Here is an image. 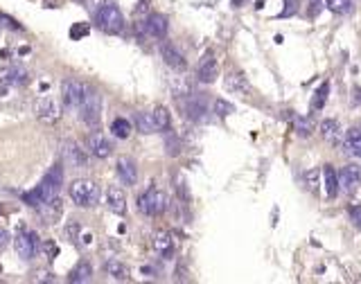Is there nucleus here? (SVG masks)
<instances>
[{
  "label": "nucleus",
  "instance_id": "nucleus-19",
  "mask_svg": "<svg viewBox=\"0 0 361 284\" xmlns=\"http://www.w3.org/2000/svg\"><path fill=\"white\" fill-rule=\"evenodd\" d=\"M106 203H108V210L115 212V214H124L127 212V196H124V192L117 185H111L106 190Z\"/></svg>",
  "mask_w": 361,
  "mask_h": 284
},
{
  "label": "nucleus",
  "instance_id": "nucleus-42",
  "mask_svg": "<svg viewBox=\"0 0 361 284\" xmlns=\"http://www.w3.org/2000/svg\"><path fill=\"white\" fill-rule=\"evenodd\" d=\"M7 244H9V232H7L5 228H0V250L5 248Z\"/></svg>",
  "mask_w": 361,
  "mask_h": 284
},
{
  "label": "nucleus",
  "instance_id": "nucleus-12",
  "mask_svg": "<svg viewBox=\"0 0 361 284\" xmlns=\"http://www.w3.org/2000/svg\"><path fill=\"white\" fill-rule=\"evenodd\" d=\"M88 149H90V153H93L95 158H99V160H104V158H108L113 153V147H111V142H108V138L104 136L102 131H97V129L88 136Z\"/></svg>",
  "mask_w": 361,
  "mask_h": 284
},
{
  "label": "nucleus",
  "instance_id": "nucleus-17",
  "mask_svg": "<svg viewBox=\"0 0 361 284\" xmlns=\"http://www.w3.org/2000/svg\"><path fill=\"white\" fill-rule=\"evenodd\" d=\"M226 90L237 93V95H249L251 93V83H249V79H246V74L239 72V70L228 72L226 74Z\"/></svg>",
  "mask_w": 361,
  "mask_h": 284
},
{
  "label": "nucleus",
  "instance_id": "nucleus-23",
  "mask_svg": "<svg viewBox=\"0 0 361 284\" xmlns=\"http://www.w3.org/2000/svg\"><path fill=\"white\" fill-rule=\"evenodd\" d=\"M321 136L325 138L330 144L337 147L339 142H341V138H343V131H341V127H339L337 120H323L321 122Z\"/></svg>",
  "mask_w": 361,
  "mask_h": 284
},
{
  "label": "nucleus",
  "instance_id": "nucleus-25",
  "mask_svg": "<svg viewBox=\"0 0 361 284\" xmlns=\"http://www.w3.org/2000/svg\"><path fill=\"white\" fill-rule=\"evenodd\" d=\"M90 275H93V266L88 264V262H79V264L68 273V282H73V284L88 282V280H90Z\"/></svg>",
  "mask_w": 361,
  "mask_h": 284
},
{
  "label": "nucleus",
  "instance_id": "nucleus-20",
  "mask_svg": "<svg viewBox=\"0 0 361 284\" xmlns=\"http://www.w3.org/2000/svg\"><path fill=\"white\" fill-rule=\"evenodd\" d=\"M346 151H352L357 158H361V127H352L343 133L341 142H339Z\"/></svg>",
  "mask_w": 361,
  "mask_h": 284
},
{
  "label": "nucleus",
  "instance_id": "nucleus-8",
  "mask_svg": "<svg viewBox=\"0 0 361 284\" xmlns=\"http://www.w3.org/2000/svg\"><path fill=\"white\" fill-rule=\"evenodd\" d=\"M34 113L36 118L45 124H57L59 118H61V111H59L57 102L52 97H48V95H43V97H39L34 102Z\"/></svg>",
  "mask_w": 361,
  "mask_h": 284
},
{
  "label": "nucleus",
  "instance_id": "nucleus-7",
  "mask_svg": "<svg viewBox=\"0 0 361 284\" xmlns=\"http://www.w3.org/2000/svg\"><path fill=\"white\" fill-rule=\"evenodd\" d=\"M61 158H64V165L70 167V169H84V167H88V158L86 153L79 149L77 142L73 140H66L64 144H61Z\"/></svg>",
  "mask_w": 361,
  "mask_h": 284
},
{
  "label": "nucleus",
  "instance_id": "nucleus-5",
  "mask_svg": "<svg viewBox=\"0 0 361 284\" xmlns=\"http://www.w3.org/2000/svg\"><path fill=\"white\" fill-rule=\"evenodd\" d=\"M16 246V253H18L20 260H34L39 255V248H41V239L34 230H23L14 241Z\"/></svg>",
  "mask_w": 361,
  "mask_h": 284
},
{
  "label": "nucleus",
  "instance_id": "nucleus-24",
  "mask_svg": "<svg viewBox=\"0 0 361 284\" xmlns=\"http://www.w3.org/2000/svg\"><path fill=\"white\" fill-rule=\"evenodd\" d=\"M106 273L111 280H117V282H127L129 280V269L124 262L120 260H108L106 262Z\"/></svg>",
  "mask_w": 361,
  "mask_h": 284
},
{
  "label": "nucleus",
  "instance_id": "nucleus-29",
  "mask_svg": "<svg viewBox=\"0 0 361 284\" xmlns=\"http://www.w3.org/2000/svg\"><path fill=\"white\" fill-rule=\"evenodd\" d=\"M111 131L115 138H120V140H127L129 136H131V122L124 118H115L111 124Z\"/></svg>",
  "mask_w": 361,
  "mask_h": 284
},
{
  "label": "nucleus",
  "instance_id": "nucleus-30",
  "mask_svg": "<svg viewBox=\"0 0 361 284\" xmlns=\"http://www.w3.org/2000/svg\"><path fill=\"white\" fill-rule=\"evenodd\" d=\"M323 5L332 11V14H350L355 2L352 0H325Z\"/></svg>",
  "mask_w": 361,
  "mask_h": 284
},
{
  "label": "nucleus",
  "instance_id": "nucleus-36",
  "mask_svg": "<svg viewBox=\"0 0 361 284\" xmlns=\"http://www.w3.org/2000/svg\"><path fill=\"white\" fill-rule=\"evenodd\" d=\"M0 23H2V27H7V30H16V32H23V25L16 23L14 18H9L7 14H0Z\"/></svg>",
  "mask_w": 361,
  "mask_h": 284
},
{
  "label": "nucleus",
  "instance_id": "nucleus-9",
  "mask_svg": "<svg viewBox=\"0 0 361 284\" xmlns=\"http://www.w3.org/2000/svg\"><path fill=\"white\" fill-rule=\"evenodd\" d=\"M61 185H64V165L50 167L48 174H45L43 181H41V187H43L45 196H48V201H54V199H57Z\"/></svg>",
  "mask_w": 361,
  "mask_h": 284
},
{
  "label": "nucleus",
  "instance_id": "nucleus-28",
  "mask_svg": "<svg viewBox=\"0 0 361 284\" xmlns=\"http://www.w3.org/2000/svg\"><path fill=\"white\" fill-rule=\"evenodd\" d=\"M327 95H330V81L325 79V81L316 88V93H314V97H312V111H321V108H325Z\"/></svg>",
  "mask_w": 361,
  "mask_h": 284
},
{
  "label": "nucleus",
  "instance_id": "nucleus-33",
  "mask_svg": "<svg viewBox=\"0 0 361 284\" xmlns=\"http://www.w3.org/2000/svg\"><path fill=\"white\" fill-rule=\"evenodd\" d=\"M215 113L219 115V118H226V115L235 113V106L230 102H226V99H217L215 102Z\"/></svg>",
  "mask_w": 361,
  "mask_h": 284
},
{
  "label": "nucleus",
  "instance_id": "nucleus-6",
  "mask_svg": "<svg viewBox=\"0 0 361 284\" xmlns=\"http://www.w3.org/2000/svg\"><path fill=\"white\" fill-rule=\"evenodd\" d=\"M84 93H86V83L79 79H66L61 83V102L68 108H77L84 99Z\"/></svg>",
  "mask_w": 361,
  "mask_h": 284
},
{
  "label": "nucleus",
  "instance_id": "nucleus-10",
  "mask_svg": "<svg viewBox=\"0 0 361 284\" xmlns=\"http://www.w3.org/2000/svg\"><path fill=\"white\" fill-rule=\"evenodd\" d=\"M115 174H117V178H120V183H122V185H127V187L136 185V183H138V165H136V160H133V158H129V156H120V158H117V162H115Z\"/></svg>",
  "mask_w": 361,
  "mask_h": 284
},
{
  "label": "nucleus",
  "instance_id": "nucleus-41",
  "mask_svg": "<svg viewBox=\"0 0 361 284\" xmlns=\"http://www.w3.org/2000/svg\"><path fill=\"white\" fill-rule=\"evenodd\" d=\"M136 14L138 16H147V14H149V0H140V2H138Z\"/></svg>",
  "mask_w": 361,
  "mask_h": 284
},
{
  "label": "nucleus",
  "instance_id": "nucleus-15",
  "mask_svg": "<svg viewBox=\"0 0 361 284\" xmlns=\"http://www.w3.org/2000/svg\"><path fill=\"white\" fill-rule=\"evenodd\" d=\"M145 30L152 39H165L167 32H170V23H167V18L163 14L149 11V14H147V20H145Z\"/></svg>",
  "mask_w": 361,
  "mask_h": 284
},
{
  "label": "nucleus",
  "instance_id": "nucleus-3",
  "mask_svg": "<svg viewBox=\"0 0 361 284\" xmlns=\"http://www.w3.org/2000/svg\"><path fill=\"white\" fill-rule=\"evenodd\" d=\"M95 23L106 34H120L124 30V16L113 2H106V5L99 7L97 14H95Z\"/></svg>",
  "mask_w": 361,
  "mask_h": 284
},
{
  "label": "nucleus",
  "instance_id": "nucleus-21",
  "mask_svg": "<svg viewBox=\"0 0 361 284\" xmlns=\"http://www.w3.org/2000/svg\"><path fill=\"white\" fill-rule=\"evenodd\" d=\"M161 54H163V61H165L167 66H170L172 70H185L187 68V61L183 59V54L179 52V50L174 48V45H163L161 48Z\"/></svg>",
  "mask_w": 361,
  "mask_h": 284
},
{
  "label": "nucleus",
  "instance_id": "nucleus-39",
  "mask_svg": "<svg viewBox=\"0 0 361 284\" xmlns=\"http://www.w3.org/2000/svg\"><path fill=\"white\" fill-rule=\"evenodd\" d=\"M88 34V25H82V23H75L73 30H70V39L77 41L79 36H86Z\"/></svg>",
  "mask_w": 361,
  "mask_h": 284
},
{
  "label": "nucleus",
  "instance_id": "nucleus-26",
  "mask_svg": "<svg viewBox=\"0 0 361 284\" xmlns=\"http://www.w3.org/2000/svg\"><path fill=\"white\" fill-rule=\"evenodd\" d=\"M136 127L140 133H156L158 127H156V120H154V113L152 111H145V113H138L136 115Z\"/></svg>",
  "mask_w": 361,
  "mask_h": 284
},
{
  "label": "nucleus",
  "instance_id": "nucleus-11",
  "mask_svg": "<svg viewBox=\"0 0 361 284\" xmlns=\"http://www.w3.org/2000/svg\"><path fill=\"white\" fill-rule=\"evenodd\" d=\"M339 174V190H343L346 194H355L361 185V169L357 165H346Z\"/></svg>",
  "mask_w": 361,
  "mask_h": 284
},
{
  "label": "nucleus",
  "instance_id": "nucleus-16",
  "mask_svg": "<svg viewBox=\"0 0 361 284\" xmlns=\"http://www.w3.org/2000/svg\"><path fill=\"white\" fill-rule=\"evenodd\" d=\"M29 81V74L20 66H2L0 68V83H14V86H23Z\"/></svg>",
  "mask_w": 361,
  "mask_h": 284
},
{
  "label": "nucleus",
  "instance_id": "nucleus-22",
  "mask_svg": "<svg viewBox=\"0 0 361 284\" xmlns=\"http://www.w3.org/2000/svg\"><path fill=\"white\" fill-rule=\"evenodd\" d=\"M321 176H323V185H325L327 199H337L339 196V174H337V169H334L332 165H325L323 167V172H321Z\"/></svg>",
  "mask_w": 361,
  "mask_h": 284
},
{
  "label": "nucleus",
  "instance_id": "nucleus-40",
  "mask_svg": "<svg viewBox=\"0 0 361 284\" xmlns=\"http://www.w3.org/2000/svg\"><path fill=\"white\" fill-rule=\"evenodd\" d=\"M325 0H309V16H318V11L323 9Z\"/></svg>",
  "mask_w": 361,
  "mask_h": 284
},
{
  "label": "nucleus",
  "instance_id": "nucleus-34",
  "mask_svg": "<svg viewBox=\"0 0 361 284\" xmlns=\"http://www.w3.org/2000/svg\"><path fill=\"white\" fill-rule=\"evenodd\" d=\"M348 216H350V221L355 223V228H361V203L348 208Z\"/></svg>",
  "mask_w": 361,
  "mask_h": 284
},
{
  "label": "nucleus",
  "instance_id": "nucleus-1",
  "mask_svg": "<svg viewBox=\"0 0 361 284\" xmlns=\"http://www.w3.org/2000/svg\"><path fill=\"white\" fill-rule=\"evenodd\" d=\"M77 108H79V118H82V122L86 124V127L99 129V124H102V95H99L97 90L86 86L84 99Z\"/></svg>",
  "mask_w": 361,
  "mask_h": 284
},
{
  "label": "nucleus",
  "instance_id": "nucleus-31",
  "mask_svg": "<svg viewBox=\"0 0 361 284\" xmlns=\"http://www.w3.org/2000/svg\"><path fill=\"white\" fill-rule=\"evenodd\" d=\"M293 129L300 138H309L314 133V122L309 118H296L293 120Z\"/></svg>",
  "mask_w": 361,
  "mask_h": 284
},
{
  "label": "nucleus",
  "instance_id": "nucleus-32",
  "mask_svg": "<svg viewBox=\"0 0 361 284\" xmlns=\"http://www.w3.org/2000/svg\"><path fill=\"white\" fill-rule=\"evenodd\" d=\"M174 190H176V194H179V199L183 203L190 201V190H187V181H185L183 174H176L174 176Z\"/></svg>",
  "mask_w": 361,
  "mask_h": 284
},
{
  "label": "nucleus",
  "instance_id": "nucleus-2",
  "mask_svg": "<svg viewBox=\"0 0 361 284\" xmlns=\"http://www.w3.org/2000/svg\"><path fill=\"white\" fill-rule=\"evenodd\" d=\"M68 194L79 208H95L99 203V185L90 178H77L68 187Z\"/></svg>",
  "mask_w": 361,
  "mask_h": 284
},
{
  "label": "nucleus",
  "instance_id": "nucleus-37",
  "mask_svg": "<svg viewBox=\"0 0 361 284\" xmlns=\"http://www.w3.org/2000/svg\"><path fill=\"white\" fill-rule=\"evenodd\" d=\"M298 11V0H284V9L280 11V18H287V16H293Z\"/></svg>",
  "mask_w": 361,
  "mask_h": 284
},
{
  "label": "nucleus",
  "instance_id": "nucleus-27",
  "mask_svg": "<svg viewBox=\"0 0 361 284\" xmlns=\"http://www.w3.org/2000/svg\"><path fill=\"white\" fill-rule=\"evenodd\" d=\"M152 113H154V120H156L158 131L170 133V129H172V115H170V111H167L165 106H156Z\"/></svg>",
  "mask_w": 361,
  "mask_h": 284
},
{
  "label": "nucleus",
  "instance_id": "nucleus-44",
  "mask_svg": "<svg viewBox=\"0 0 361 284\" xmlns=\"http://www.w3.org/2000/svg\"><path fill=\"white\" fill-rule=\"evenodd\" d=\"M355 99H357V104H361V90H357V97Z\"/></svg>",
  "mask_w": 361,
  "mask_h": 284
},
{
  "label": "nucleus",
  "instance_id": "nucleus-18",
  "mask_svg": "<svg viewBox=\"0 0 361 284\" xmlns=\"http://www.w3.org/2000/svg\"><path fill=\"white\" fill-rule=\"evenodd\" d=\"M174 248H176L174 237H172L167 230H158L156 235H154V250L161 255L163 260H170L172 255H174Z\"/></svg>",
  "mask_w": 361,
  "mask_h": 284
},
{
  "label": "nucleus",
  "instance_id": "nucleus-43",
  "mask_svg": "<svg viewBox=\"0 0 361 284\" xmlns=\"http://www.w3.org/2000/svg\"><path fill=\"white\" fill-rule=\"evenodd\" d=\"M244 2H249V0H233V7H242Z\"/></svg>",
  "mask_w": 361,
  "mask_h": 284
},
{
  "label": "nucleus",
  "instance_id": "nucleus-35",
  "mask_svg": "<svg viewBox=\"0 0 361 284\" xmlns=\"http://www.w3.org/2000/svg\"><path fill=\"white\" fill-rule=\"evenodd\" d=\"M305 183H307L309 192H316L318 190V169H309V172L305 174Z\"/></svg>",
  "mask_w": 361,
  "mask_h": 284
},
{
  "label": "nucleus",
  "instance_id": "nucleus-38",
  "mask_svg": "<svg viewBox=\"0 0 361 284\" xmlns=\"http://www.w3.org/2000/svg\"><path fill=\"white\" fill-rule=\"evenodd\" d=\"M165 147H167V153H170V156H179V153H180V144H179V140H176V138L167 136Z\"/></svg>",
  "mask_w": 361,
  "mask_h": 284
},
{
  "label": "nucleus",
  "instance_id": "nucleus-4",
  "mask_svg": "<svg viewBox=\"0 0 361 284\" xmlns=\"http://www.w3.org/2000/svg\"><path fill=\"white\" fill-rule=\"evenodd\" d=\"M167 206H170L167 203V194L163 190H158V187H149L147 192H142L138 196V208L147 216H161L167 210Z\"/></svg>",
  "mask_w": 361,
  "mask_h": 284
},
{
  "label": "nucleus",
  "instance_id": "nucleus-14",
  "mask_svg": "<svg viewBox=\"0 0 361 284\" xmlns=\"http://www.w3.org/2000/svg\"><path fill=\"white\" fill-rule=\"evenodd\" d=\"M180 106H183L185 118H190L192 122H201V120L205 118V113H208L205 102L199 97V95H185V99L180 102Z\"/></svg>",
  "mask_w": 361,
  "mask_h": 284
},
{
  "label": "nucleus",
  "instance_id": "nucleus-13",
  "mask_svg": "<svg viewBox=\"0 0 361 284\" xmlns=\"http://www.w3.org/2000/svg\"><path fill=\"white\" fill-rule=\"evenodd\" d=\"M217 77H219V64H217V59L212 57V52H208L201 59L199 68H196V79H199L201 83H212L217 81Z\"/></svg>",
  "mask_w": 361,
  "mask_h": 284
}]
</instances>
